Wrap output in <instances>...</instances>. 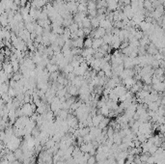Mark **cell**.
I'll return each instance as SVG.
<instances>
[{"label":"cell","instance_id":"cell-2","mask_svg":"<svg viewBox=\"0 0 165 164\" xmlns=\"http://www.w3.org/2000/svg\"><path fill=\"white\" fill-rule=\"evenodd\" d=\"M92 43H93V40L91 39V37H89L88 39L83 42V46L86 47V48H91L92 47Z\"/></svg>","mask_w":165,"mask_h":164},{"label":"cell","instance_id":"cell-1","mask_svg":"<svg viewBox=\"0 0 165 164\" xmlns=\"http://www.w3.org/2000/svg\"><path fill=\"white\" fill-rule=\"evenodd\" d=\"M8 23L9 21H8V16H7V14L3 13V14H0V25L6 26Z\"/></svg>","mask_w":165,"mask_h":164}]
</instances>
